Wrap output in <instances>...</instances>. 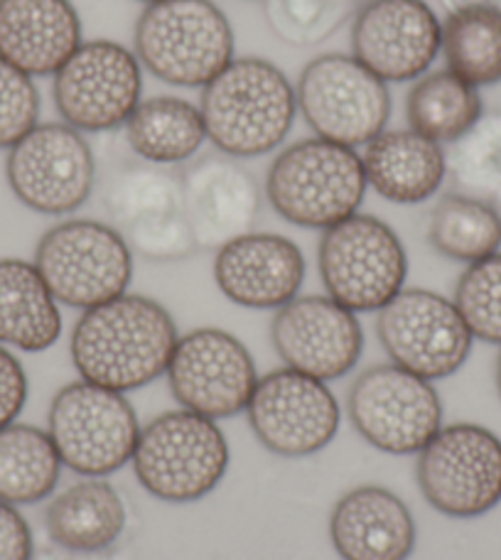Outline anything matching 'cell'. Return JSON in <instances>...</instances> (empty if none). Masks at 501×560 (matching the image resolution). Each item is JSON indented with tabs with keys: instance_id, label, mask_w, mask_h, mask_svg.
Here are the masks:
<instances>
[{
	"instance_id": "30",
	"label": "cell",
	"mask_w": 501,
	"mask_h": 560,
	"mask_svg": "<svg viewBox=\"0 0 501 560\" xmlns=\"http://www.w3.org/2000/svg\"><path fill=\"white\" fill-rule=\"evenodd\" d=\"M428 242L450 261L477 264L499 254L501 214L475 197L445 195L430 212Z\"/></svg>"
},
{
	"instance_id": "10",
	"label": "cell",
	"mask_w": 501,
	"mask_h": 560,
	"mask_svg": "<svg viewBox=\"0 0 501 560\" xmlns=\"http://www.w3.org/2000/svg\"><path fill=\"white\" fill-rule=\"evenodd\" d=\"M426 502L450 518H477L501 502V440L477 423L443 425L418 453Z\"/></svg>"
},
{
	"instance_id": "9",
	"label": "cell",
	"mask_w": 501,
	"mask_h": 560,
	"mask_svg": "<svg viewBox=\"0 0 501 560\" xmlns=\"http://www.w3.org/2000/svg\"><path fill=\"white\" fill-rule=\"evenodd\" d=\"M298 112L317 138L359 148L386 131L388 84L369 72L354 55H323L310 62L295 86Z\"/></svg>"
},
{
	"instance_id": "6",
	"label": "cell",
	"mask_w": 501,
	"mask_h": 560,
	"mask_svg": "<svg viewBox=\"0 0 501 560\" xmlns=\"http://www.w3.org/2000/svg\"><path fill=\"white\" fill-rule=\"evenodd\" d=\"M33 264L57 303L77 310L121 298L133 280V252L124 234L94 219H69L47 229Z\"/></svg>"
},
{
	"instance_id": "28",
	"label": "cell",
	"mask_w": 501,
	"mask_h": 560,
	"mask_svg": "<svg viewBox=\"0 0 501 560\" xmlns=\"http://www.w3.org/2000/svg\"><path fill=\"white\" fill-rule=\"evenodd\" d=\"M62 457L47 430L10 423L0 430V502L30 506L55 492Z\"/></svg>"
},
{
	"instance_id": "20",
	"label": "cell",
	"mask_w": 501,
	"mask_h": 560,
	"mask_svg": "<svg viewBox=\"0 0 501 560\" xmlns=\"http://www.w3.org/2000/svg\"><path fill=\"white\" fill-rule=\"evenodd\" d=\"M307 264L295 242L280 234L234 238L214 258V280L224 298L248 310H280L305 283Z\"/></svg>"
},
{
	"instance_id": "7",
	"label": "cell",
	"mask_w": 501,
	"mask_h": 560,
	"mask_svg": "<svg viewBox=\"0 0 501 560\" xmlns=\"http://www.w3.org/2000/svg\"><path fill=\"white\" fill-rule=\"evenodd\" d=\"M319 276L327 295L352 313H378L408 278V254L398 234L372 214H352L319 238Z\"/></svg>"
},
{
	"instance_id": "2",
	"label": "cell",
	"mask_w": 501,
	"mask_h": 560,
	"mask_svg": "<svg viewBox=\"0 0 501 560\" xmlns=\"http://www.w3.org/2000/svg\"><path fill=\"white\" fill-rule=\"evenodd\" d=\"M207 140L229 158H260L293 131L298 94L283 69L260 57H236L202 89Z\"/></svg>"
},
{
	"instance_id": "39",
	"label": "cell",
	"mask_w": 501,
	"mask_h": 560,
	"mask_svg": "<svg viewBox=\"0 0 501 560\" xmlns=\"http://www.w3.org/2000/svg\"><path fill=\"white\" fill-rule=\"evenodd\" d=\"M497 392H499V398H501V352H499V359H497Z\"/></svg>"
},
{
	"instance_id": "12",
	"label": "cell",
	"mask_w": 501,
	"mask_h": 560,
	"mask_svg": "<svg viewBox=\"0 0 501 560\" xmlns=\"http://www.w3.org/2000/svg\"><path fill=\"white\" fill-rule=\"evenodd\" d=\"M8 185L27 209L65 217L82 209L96 185V158L89 140L67 124H37L8 150Z\"/></svg>"
},
{
	"instance_id": "14",
	"label": "cell",
	"mask_w": 501,
	"mask_h": 560,
	"mask_svg": "<svg viewBox=\"0 0 501 560\" xmlns=\"http://www.w3.org/2000/svg\"><path fill=\"white\" fill-rule=\"evenodd\" d=\"M143 67L136 52L112 39H92L55 74L57 114L79 133H106L126 121L143 102Z\"/></svg>"
},
{
	"instance_id": "24",
	"label": "cell",
	"mask_w": 501,
	"mask_h": 560,
	"mask_svg": "<svg viewBox=\"0 0 501 560\" xmlns=\"http://www.w3.org/2000/svg\"><path fill=\"white\" fill-rule=\"evenodd\" d=\"M62 337L59 303L23 258H0V345L20 352H47Z\"/></svg>"
},
{
	"instance_id": "22",
	"label": "cell",
	"mask_w": 501,
	"mask_h": 560,
	"mask_svg": "<svg viewBox=\"0 0 501 560\" xmlns=\"http://www.w3.org/2000/svg\"><path fill=\"white\" fill-rule=\"evenodd\" d=\"M69 0H0V59L27 77H55L82 47Z\"/></svg>"
},
{
	"instance_id": "36",
	"label": "cell",
	"mask_w": 501,
	"mask_h": 560,
	"mask_svg": "<svg viewBox=\"0 0 501 560\" xmlns=\"http://www.w3.org/2000/svg\"><path fill=\"white\" fill-rule=\"evenodd\" d=\"M27 404V374L20 359L0 345V430L15 423Z\"/></svg>"
},
{
	"instance_id": "17",
	"label": "cell",
	"mask_w": 501,
	"mask_h": 560,
	"mask_svg": "<svg viewBox=\"0 0 501 560\" xmlns=\"http://www.w3.org/2000/svg\"><path fill=\"white\" fill-rule=\"evenodd\" d=\"M270 342L288 369L329 384L359 364L364 329L357 313L329 295H298L276 310Z\"/></svg>"
},
{
	"instance_id": "16",
	"label": "cell",
	"mask_w": 501,
	"mask_h": 560,
	"mask_svg": "<svg viewBox=\"0 0 501 560\" xmlns=\"http://www.w3.org/2000/svg\"><path fill=\"white\" fill-rule=\"evenodd\" d=\"M246 413L258 443L290 459L325 450L342 423V411L329 386L288 366L258 378Z\"/></svg>"
},
{
	"instance_id": "11",
	"label": "cell",
	"mask_w": 501,
	"mask_h": 560,
	"mask_svg": "<svg viewBox=\"0 0 501 560\" xmlns=\"http://www.w3.org/2000/svg\"><path fill=\"white\" fill-rule=\"evenodd\" d=\"M347 413L369 445L388 455H418L443 428V404L433 382L396 364H376L357 376Z\"/></svg>"
},
{
	"instance_id": "3",
	"label": "cell",
	"mask_w": 501,
	"mask_h": 560,
	"mask_svg": "<svg viewBox=\"0 0 501 560\" xmlns=\"http://www.w3.org/2000/svg\"><path fill=\"white\" fill-rule=\"evenodd\" d=\"M362 155L325 138L298 140L268 167L266 195L280 219L300 229H325L359 212L366 195Z\"/></svg>"
},
{
	"instance_id": "40",
	"label": "cell",
	"mask_w": 501,
	"mask_h": 560,
	"mask_svg": "<svg viewBox=\"0 0 501 560\" xmlns=\"http://www.w3.org/2000/svg\"><path fill=\"white\" fill-rule=\"evenodd\" d=\"M140 3H145V5H155V3H165V0H140Z\"/></svg>"
},
{
	"instance_id": "4",
	"label": "cell",
	"mask_w": 501,
	"mask_h": 560,
	"mask_svg": "<svg viewBox=\"0 0 501 560\" xmlns=\"http://www.w3.org/2000/svg\"><path fill=\"white\" fill-rule=\"evenodd\" d=\"M130 463L150 497L167 504H195L222 482L232 450L217 420L179 408L140 428Z\"/></svg>"
},
{
	"instance_id": "29",
	"label": "cell",
	"mask_w": 501,
	"mask_h": 560,
	"mask_svg": "<svg viewBox=\"0 0 501 560\" xmlns=\"http://www.w3.org/2000/svg\"><path fill=\"white\" fill-rule=\"evenodd\" d=\"M445 69L473 86L501 82V8L469 3L450 13L440 35Z\"/></svg>"
},
{
	"instance_id": "23",
	"label": "cell",
	"mask_w": 501,
	"mask_h": 560,
	"mask_svg": "<svg viewBox=\"0 0 501 560\" xmlns=\"http://www.w3.org/2000/svg\"><path fill=\"white\" fill-rule=\"evenodd\" d=\"M366 185L394 205H420L443 187L447 155L435 140L410 128L384 131L364 145Z\"/></svg>"
},
{
	"instance_id": "27",
	"label": "cell",
	"mask_w": 501,
	"mask_h": 560,
	"mask_svg": "<svg viewBox=\"0 0 501 560\" xmlns=\"http://www.w3.org/2000/svg\"><path fill=\"white\" fill-rule=\"evenodd\" d=\"M485 116V104L479 89L465 79L440 69L416 79L406 98L408 128L426 136L435 143H457L473 131L475 124Z\"/></svg>"
},
{
	"instance_id": "25",
	"label": "cell",
	"mask_w": 501,
	"mask_h": 560,
	"mask_svg": "<svg viewBox=\"0 0 501 560\" xmlns=\"http://www.w3.org/2000/svg\"><path fill=\"white\" fill-rule=\"evenodd\" d=\"M128 522L118 489L104 477H86L49 502L45 526L53 544L69 551H108Z\"/></svg>"
},
{
	"instance_id": "34",
	"label": "cell",
	"mask_w": 501,
	"mask_h": 560,
	"mask_svg": "<svg viewBox=\"0 0 501 560\" xmlns=\"http://www.w3.org/2000/svg\"><path fill=\"white\" fill-rule=\"evenodd\" d=\"M39 124V92L27 77L0 59V150H10Z\"/></svg>"
},
{
	"instance_id": "15",
	"label": "cell",
	"mask_w": 501,
	"mask_h": 560,
	"mask_svg": "<svg viewBox=\"0 0 501 560\" xmlns=\"http://www.w3.org/2000/svg\"><path fill=\"white\" fill-rule=\"evenodd\" d=\"M165 374L185 411L212 420L246 411L258 384L246 345L219 327H199L179 337Z\"/></svg>"
},
{
	"instance_id": "33",
	"label": "cell",
	"mask_w": 501,
	"mask_h": 560,
	"mask_svg": "<svg viewBox=\"0 0 501 560\" xmlns=\"http://www.w3.org/2000/svg\"><path fill=\"white\" fill-rule=\"evenodd\" d=\"M453 303L475 339L501 347V252L465 268Z\"/></svg>"
},
{
	"instance_id": "8",
	"label": "cell",
	"mask_w": 501,
	"mask_h": 560,
	"mask_svg": "<svg viewBox=\"0 0 501 560\" xmlns=\"http://www.w3.org/2000/svg\"><path fill=\"white\" fill-rule=\"evenodd\" d=\"M47 433L65 467L82 477H108L133 459L140 423L124 394L79 378L55 394Z\"/></svg>"
},
{
	"instance_id": "1",
	"label": "cell",
	"mask_w": 501,
	"mask_h": 560,
	"mask_svg": "<svg viewBox=\"0 0 501 560\" xmlns=\"http://www.w3.org/2000/svg\"><path fill=\"white\" fill-rule=\"evenodd\" d=\"M177 339L175 319L158 300L124 293L84 310L69 352L84 382L128 394L167 372Z\"/></svg>"
},
{
	"instance_id": "21",
	"label": "cell",
	"mask_w": 501,
	"mask_h": 560,
	"mask_svg": "<svg viewBox=\"0 0 501 560\" xmlns=\"http://www.w3.org/2000/svg\"><path fill=\"white\" fill-rule=\"evenodd\" d=\"M329 538L342 560H408L418 534L404 499L386 487L364 485L335 504Z\"/></svg>"
},
{
	"instance_id": "5",
	"label": "cell",
	"mask_w": 501,
	"mask_h": 560,
	"mask_svg": "<svg viewBox=\"0 0 501 560\" xmlns=\"http://www.w3.org/2000/svg\"><path fill=\"white\" fill-rule=\"evenodd\" d=\"M136 57L160 82L207 86L234 62V30L212 0H165L136 23Z\"/></svg>"
},
{
	"instance_id": "35",
	"label": "cell",
	"mask_w": 501,
	"mask_h": 560,
	"mask_svg": "<svg viewBox=\"0 0 501 560\" xmlns=\"http://www.w3.org/2000/svg\"><path fill=\"white\" fill-rule=\"evenodd\" d=\"M130 252L148 261H183L197 252V242L185 212L153 217L124 232Z\"/></svg>"
},
{
	"instance_id": "32",
	"label": "cell",
	"mask_w": 501,
	"mask_h": 560,
	"mask_svg": "<svg viewBox=\"0 0 501 560\" xmlns=\"http://www.w3.org/2000/svg\"><path fill=\"white\" fill-rule=\"evenodd\" d=\"M447 175L459 195L475 197L501 214V112L485 114L473 131L453 143Z\"/></svg>"
},
{
	"instance_id": "37",
	"label": "cell",
	"mask_w": 501,
	"mask_h": 560,
	"mask_svg": "<svg viewBox=\"0 0 501 560\" xmlns=\"http://www.w3.org/2000/svg\"><path fill=\"white\" fill-rule=\"evenodd\" d=\"M33 532L18 506L0 502V560H33Z\"/></svg>"
},
{
	"instance_id": "13",
	"label": "cell",
	"mask_w": 501,
	"mask_h": 560,
	"mask_svg": "<svg viewBox=\"0 0 501 560\" xmlns=\"http://www.w3.org/2000/svg\"><path fill=\"white\" fill-rule=\"evenodd\" d=\"M376 335L391 364L428 382L459 372L475 342L453 300L426 288H404L381 307Z\"/></svg>"
},
{
	"instance_id": "18",
	"label": "cell",
	"mask_w": 501,
	"mask_h": 560,
	"mask_svg": "<svg viewBox=\"0 0 501 560\" xmlns=\"http://www.w3.org/2000/svg\"><path fill=\"white\" fill-rule=\"evenodd\" d=\"M440 35L426 0H369L352 25V55L381 82H413L433 67Z\"/></svg>"
},
{
	"instance_id": "31",
	"label": "cell",
	"mask_w": 501,
	"mask_h": 560,
	"mask_svg": "<svg viewBox=\"0 0 501 560\" xmlns=\"http://www.w3.org/2000/svg\"><path fill=\"white\" fill-rule=\"evenodd\" d=\"M104 207L121 234L145 219L183 212V175L150 163L118 170L108 179Z\"/></svg>"
},
{
	"instance_id": "19",
	"label": "cell",
	"mask_w": 501,
	"mask_h": 560,
	"mask_svg": "<svg viewBox=\"0 0 501 560\" xmlns=\"http://www.w3.org/2000/svg\"><path fill=\"white\" fill-rule=\"evenodd\" d=\"M183 212L197 248H219L254 232L260 214L256 177L236 158L207 155L183 173Z\"/></svg>"
},
{
	"instance_id": "26",
	"label": "cell",
	"mask_w": 501,
	"mask_h": 560,
	"mask_svg": "<svg viewBox=\"0 0 501 560\" xmlns=\"http://www.w3.org/2000/svg\"><path fill=\"white\" fill-rule=\"evenodd\" d=\"M126 140L150 165H177L193 160L207 140L199 106L179 96L143 98L126 121Z\"/></svg>"
},
{
	"instance_id": "38",
	"label": "cell",
	"mask_w": 501,
	"mask_h": 560,
	"mask_svg": "<svg viewBox=\"0 0 501 560\" xmlns=\"http://www.w3.org/2000/svg\"><path fill=\"white\" fill-rule=\"evenodd\" d=\"M33 560H121L114 553L108 551H69V548H59V546H53V548H45V551H39L33 556Z\"/></svg>"
}]
</instances>
